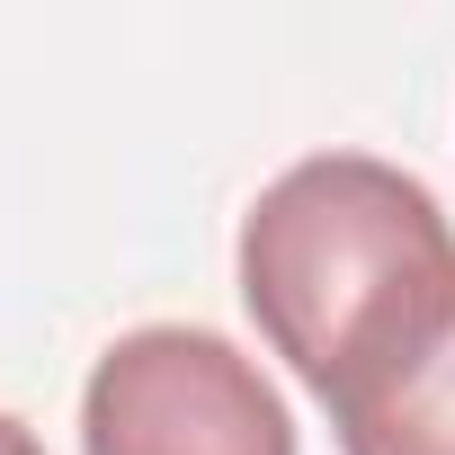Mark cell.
<instances>
[{"instance_id":"obj_1","label":"cell","mask_w":455,"mask_h":455,"mask_svg":"<svg viewBox=\"0 0 455 455\" xmlns=\"http://www.w3.org/2000/svg\"><path fill=\"white\" fill-rule=\"evenodd\" d=\"M242 304L339 419L455 322V223L411 170L313 152L242 214Z\"/></svg>"},{"instance_id":"obj_2","label":"cell","mask_w":455,"mask_h":455,"mask_svg":"<svg viewBox=\"0 0 455 455\" xmlns=\"http://www.w3.org/2000/svg\"><path fill=\"white\" fill-rule=\"evenodd\" d=\"M81 455H295V411L223 331L143 322L90 366Z\"/></svg>"},{"instance_id":"obj_3","label":"cell","mask_w":455,"mask_h":455,"mask_svg":"<svg viewBox=\"0 0 455 455\" xmlns=\"http://www.w3.org/2000/svg\"><path fill=\"white\" fill-rule=\"evenodd\" d=\"M331 428H339V455H455V322Z\"/></svg>"},{"instance_id":"obj_4","label":"cell","mask_w":455,"mask_h":455,"mask_svg":"<svg viewBox=\"0 0 455 455\" xmlns=\"http://www.w3.org/2000/svg\"><path fill=\"white\" fill-rule=\"evenodd\" d=\"M0 455H45V437H36L28 419H10V411H0Z\"/></svg>"}]
</instances>
